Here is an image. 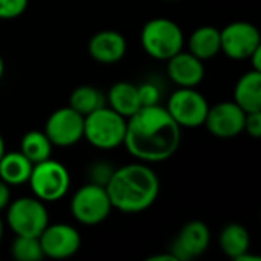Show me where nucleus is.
<instances>
[{"instance_id": "nucleus-1", "label": "nucleus", "mask_w": 261, "mask_h": 261, "mask_svg": "<svg viewBox=\"0 0 261 261\" xmlns=\"http://www.w3.org/2000/svg\"><path fill=\"white\" fill-rule=\"evenodd\" d=\"M122 145L139 162H164L179 150L180 127L164 106H145L127 118Z\"/></svg>"}, {"instance_id": "nucleus-3", "label": "nucleus", "mask_w": 261, "mask_h": 261, "mask_svg": "<svg viewBox=\"0 0 261 261\" xmlns=\"http://www.w3.org/2000/svg\"><path fill=\"white\" fill-rule=\"evenodd\" d=\"M127 118L107 104L84 116V139L95 148L113 150L124 144Z\"/></svg>"}, {"instance_id": "nucleus-34", "label": "nucleus", "mask_w": 261, "mask_h": 261, "mask_svg": "<svg viewBox=\"0 0 261 261\" xmlns=\"http://www.w3.org/2000/svg\"><path fill=\"white\" fill-rule=\"evenodd\" d=\"M3 231H5V225H3V220H2V217H0V242H2V239H3Z\"/></svg>"}, {"instance_id": "nucleus-22", "label": "nucleus", "mask_w": 261, "mask_h": 261, "mask_svg": "<svg viewBox=\"0 0 261 261\" xmlns=\"http://www.w3.org/2000/svg\"><path fill=\"white\" fill-rule=\"evenodd\" d=\"M52 147L54 145L50 144L49 138L44 135V132L40 130H31L24 133L20 141V153L24 154L32 164H38L41 161L49 159Z\"/></svg>"}, {"instance_id": "nucleus-8", "label": "nucleus", "mask_w": 261, "mask_h": 261, "mask_svg": "<svg viewBox=\"0 0 261 261\" xmlns=\"http://www.w3.org/2000/svg\"><path fill=\"white\" fill-rule=\"evenodd\" d=\"M165 109L180 128H197L203 125L210 104L196 87H177L170 95Z\"/></svg>"}, {"instance_id": "nucleus-23", "label": "nucleus", "mask_w": 261, "mask_h": 261, "mask_svg": "<svg viewBox=\"0 0 261 261\" xmlns=\"http://www.w3.org/2000/svg\"><path fill=\"white\" fill-rule=\"evenodd\" d=\"M11 255L17 261H40L44 258L38 237L15 236L11 245Z\"/></svg>"}, {"instance_id": "nucleus-15", "label": "nucleus", "mask_w": 261, "mask_h": 261, "mask_svg": "<svg viewBox=\"0 0 261 261\" xmlns=\"http://www.w3.org/2000/svg\"><path fill=\"white\" fill-rule=\"evenodd\" d=\"M87 50L95 61L101 64H113L124 58L127 52V41L118 31L104 29L92 35Z\"/></svg>"}, {"instance_id": "nucleus-17", "label": "nucleus", "mask_w": 261, "mask_h": 261, "mask_svg": "<svg viewBox=\"0 0 261 261\" xmlns=\"http://www.w3.org/2000/svg\"><path fill=\"white\" fill-rule=\"evenodd\" d=\"M188 52L202 61L220 54V29L211 24L199 26L188 38Z\"/></svg>"}, {"instance_id": "nucleus-5", "label": "nucleus", "mask_w": 261, "mask_h": 261, "mask_svg": "<svg viewBox=\"0 0 261 261\" xmlns=\"http://www.w3.org/2000/svg\"><path fill=\"white\" fill-rule=\"evenodd\" d=\"M28 184L38 200L44 203L58 202L70 188V174L61 162L49 158L32 165Z\"/></svg>"}, {"instance_id": "nucleus-6", "label": "nucleus", "mask_w": 261, "mask_h": 261, "mask_svg": "<svg viewBox=\"0 0 261 261\" xmlns=\"http://www.w3.org/2000/svg\"><path fill=\"white\" fill-rule=\"evenodd\" d=\"M6 225L15 236L40 237L49 225V214L44 202L37 197H18L6 206Z\"/></svg>"}, {"instance_id": "nucleus-11", "label": "nucleus", "mask_w": 261, "mask_h": 261, "mask_svg": "<svg viewBox=\"0 0 261 261\" xmlns=\"http://www.w3.org/2000/svg\"><path fill=\"white\" fill-rule=\"evenodd\" d=\"M43 255L54 260L73 257L81 248L78 229L66 223H49L38 237Z\"/></svg>"}, {"instance_id": "nucleus-28", "label": "nucleus", "mask_w": 261, "mask_h": 261, "mask_svg": "<svg viewBox=\"0 0 261 261\" xmlns=\"http://www.w3.org/2000/svg\"><path fill=\"white\" fill-rule=\"evenodd\" d=\"M11 202V190L9 185L5 184L3 180H0V211L6 210V206Z\"/></svg>"}, {"instance_id": "nucleus-20", "label": "nucleus", "mask_w": 261, "mask_h": 261, "mask_svg": "<svg viewBox=\"0 0 261 261\" xmlns=\"http://www.w3.org/2000/svg\"><path fill=\"white\" fill-rule=\"evenodd\" d=\"M219 246L226 257L236 260L242 254L251 251L249 231L240 223H229L220 231Z\"/></svg>"}, {"instance_id": "nucleus-2", "label": "nucleus", "mask_w": 261, "mask_h": 261, "mask_svg": "<svg viewBox=\"0 0 261 261\" xmlns=\"http://www.w3.org/2000/svg\"><path fill=\"white\" fill-rule=\"evenodd\" d=\"M106 191L113 210L124 214H139L158 200L161 182L148 164H127L115 168Z\"/></svg>"}, {"instance_id": "nucleus-27", "label": "nucleus", "mask_w": 261, "mask_h": 261, "mask_svg": "<svg viewBox=\"0 0 261 261\" xmlns=\"http://www.w3.org/2000/svg\"><path fill=\"white\" fill-rule=\"evenodd\" d=\"M243 132H246L251 138L260 139L261 138V110L258 112H249L245 118V127Z\"/></svg>"}, {"instance_id": "nucleus-13", "label": "nucleus", "mask_w": 261, "mask_h": 261, "mask_svg": "<svg viewBox=\"0 0 261 261\" xmlns=\"http://www.w3.org/2000/svg\"><path fill=\"white\" fill-rule=\"evenodd\" d=\"M211 243V231L202 220L187 222L171 243L170 252L177 261H191L203 255Z\"/></svg>"}, {"instance_id": "nucleus-10", "label": "nucleus", "mask_w": 261, "mask_h": 261, "mask_svg": "<svg viewBox=\"0 0 261 261\" xmlns=\"http://www.w3.org/2000/svg\"><path fill=\"white\" fill-rule=\"evenodd\" d=\"M43 132L54 147H72L84 136V116L69 106L57 109L49 115Z\"/></svg>"}, {"instance_id": "nucleus-29", "label": "nucleus", "mask_w": 261, "mask_h": 261, "mask_svg": "<svg viewBox=\"0 0 261 261\" xmlns=\"http://www.w3.org/2000/svg\"><path fill=\"white\" fill-rule=\"evenodd\" d=\"M251 66H252V70H258L261 72V47H258L255 52L251 54V57L248 58Z\"/></svg>"}, {"instance_id": "nucleus-12", "label": "nucleus", "mask_w": 261, "mask_h": 261, "mask_svg": "<svg viewBox=\"0 0 261 261\" xmlns=\"http://www.w3.org/2000/svg\"><path fill=\"white\" fill-rule=\"evenodd\" d=\"M246 112L234 101H222L208 109L203 125L219 139H231L239 136L245 127Z\"/></svg>"}, {"instance_id": "nucleus-14", "label": "nucleus", "mask_w": 261, "mask_h": 261, "mask_svg": "<svg viewBox=\"0 0 261 261\" xmlns=\"http://www.w3.org/2000/svg\"><path fill=\"white\" fill-rule=\"evenodd\" d=\"M167 75L177 87H197L205 78V66L202 60L182 49L167 60Z\"/></svg>"}, {"instance_id": "nucleus-18", "label": "nucleus", "mask_w": 261, "mask_h": 261, "mask_svg": "<svg viewBox=\"0 0 261 261\" xmlns=\"http://www.w3.org/2000/svg\"><path fill=\"white\" fill-rule=\"evenodd\" d=\"M106 102L110 109H113L124 118H130L133 113H136L141 109L138 86L127 81H119L113 84L109 89Z\"/></svg>"}, {"instance_id": "nucleus-26", "label": "nucleus", "mask_w": 261, "mask_h": 261, "mask_svg": "<svg viewBox=\"0 0 261 261\" xmlns=\"http://www.w3.org/2000/svg\"><path fill=\"white\" fill-rule=\"evenodd\" d=\"M138 95L141 101V107L161 104V89L158 84L147 81L138 86Z\"/></svg>"}, {"instance_id": "nucleus-31", "label": "nucleus", "mask_w": 261, "mask_h": 261, "mask_svg": "<svg viewBox=\"0 0 261 261\" xmlns=\"http://www.w3.org/2000/svg\"><path fill=\"white\" fill-rule=\"evenodd\" d=\"M234 261H261V258L258 257V255H252V254H251V251H248V252L242 254L239 258H236Z\"/></svg>"}, {"instance_id": "nucleus-19", "label": "nucleus", "mask_w": 261, "mask_h": 261, "mask_svg": "<svg viewBox=\"0 0 261 261\" xmlns=\"http://www.w3.org/2000/svg\"><path fill=\"white\" fill-rule=\"evenodd\" d=\"M32 162L20 151H5L0 159V180L9 187H17L28 184Z\"/></svg>"}, {"instance_id": "nucleus-30", "label": "nucleus", "mask_w": 261, "mask_h": 261, "mask_svg": "<svg viewBox=\"0 0 261 261\" xmlns=\"http://www.w3.org/2000/svg\"><path fill=\"white\" fill-rule=\"evenodd\" d=\"M147 261H177L176 260V257L168 251L167 254H158V255H151V257H148Z\"/></svg>"}, {"instance_id": "nucleus-7", "label": "nucleus", "mask_w": 261, "mask_h": 261, "mask_svg": "<svg viewBox=\"0 0 261 261\" xmlns=\"http://www.w3.org/2000/svg\"><path fill=\"white\" fill-rule=\"evenodd\" d=\"M112 210L113 206L106 187L92 182L78 188L70 200L72 217L84 226H96L102 223L110 216Z\"/></svg>"}, {"instance_id": "nucleus-24", "label": "nucleus", "mask_w": 261, "mask_h": 261, "mask_svg": "<svg viewBox=\"0 0 261 261\" xmlns=\"http://www.w3.org/2000/svg\"><path fill=\"white\" fill-rule=\"evenodd\" d=\"M113 171H115V168L109 162L98 161L93 165H90V168H89V182L106 187L107 182L110 180Z\"/></svg>"}, {"instance_id": "nucleus-25", "label": "nucleus", "mask_w": 261, "mask_h": 261, "mask_svg": "<svg viewBox=\"0 0 261 261\" xmlns=\"http://www.w3.org/2000/svg\"><path fill=\"white\" fill-rule=\"evenodd\" d=\"M29 0H0V20L18 18L28 9Z\"/></svg>"}, {"instance_id": "nucleus-4", "label": "nucleus", "mask_w": 261, "mask_h": 261, "mask_svg": "<svg viewBox=\"0 0 261 261\" xmlns=\"http://www.w3.org/2000/svg\"><path fill=\"white\" fill-rule=\"evenodd\" d=\"M185 37L180 26L167 17L148 20L141 31V44L144 52L159 61H167L184 49Z\"/></svg>"}, {"instance_id": "nucleus-33", "label": "nucleus", "mask_w": 261, "mask_h": 261, "mask_svg": "<svg viewBox=\"0 0 261 261\" xmlns=\"http://www.w3.org/2000/svg\"><path fill=\"white\" fill-rule=\"evenodd\" d=\"M3 75H5V60H3V57L0 55V81H2V78H3Z\"/></svg>"}, {"instance_id": "nucleus-21", "label": "nucleus", "mask_w": 261, "mask_h": 261, "mask_svg": "<svg viewBox=\"0 0 261 261\" xmlns=\"http://www.w3.org/2000/svg\"><path fill=\"white\" fill-rule=\"evenodd\" d=\"M102 106H106V96L95 86H78L75 90H72L69 96V107H72L83 116L95 112Z\"/></svg>"}, {"instance_id": "nucleus-32", "label": "nucleus", "mask_w": 261, "mask_h": 261, "mask_svg": "<svg viewBox=\"0 0 261 261\" xmlns=\"http://www.w3.org/2000/svg\"><path fill=\"white\" fill-rule=\"evenodd\" d=\"M5 151H6V145H5V139H3V136L0 135V159H2V156L5 154Z\"/></svg>"}, {"instance_id": "nucleus-16", "label": "nucleus", "mask_w": 261, "mask_h": 261, "mask_svg": "<svg viewBox=\"0 0 261 261\" xmlns=\"http://www.w3.org/2000/svg\"><path fill=\"white\" fill-rule=\"evenodd\" d=\"M232 101L246 113L261 110V72L251 69L239 78Z\"/></svg>"}, {"instance_id": "nucleus-9", "label": "nucleus", "mask_w": 261, "mask_h": 261, "mask_svg": "<svg viewBox=\"0 0 261 261\" xmlns=\"http://www.w3.org/2000/svg\"><path fill=\"white\" fill-rule=\"evenodd\" d=\"M258 47H261L260 31L249 21H232L220 29V52L231 60H248Z\"/></svg>"}]
</instances>
